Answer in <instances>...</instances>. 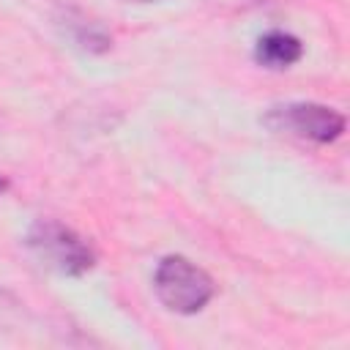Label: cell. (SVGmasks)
Here are the masks:
<instances>
[{"label":"cell","mask_w":350,"mask_h":350,"mask_svg":"<svg viewBox=\"0 0 350 350\" xmlns=\"http://www.w3.org/2000/svg\"><path fill=\"white\" fill-rule=\"evenodd\" d=\"M30 252L63 276H82L96 265L93 246L57 219H38L27 232Z\"/></svg>","instance_id":"1"},{"label":"cell","mask_w":350,"mask_h":350,"mask_svg":"<svg viewBox=\"0 0 350 350\" xmlns=\"http://www.w3.org/2000/svg\"><path fill=\"white\" fill-rule=\"evenodd\" d=\"M153 290L159 301L178 314H194L208 306V301L216 293L213 279L194 265L191 260L180 254H170L156 265L153 273Z\"/></svg>","instance_id":"2"},{"label":"cell","mask_w":350,"mask_h":350,"mask_svg":"<svg viewBox=\"0 0 350 350\" xmlns=\"http://www.w3.org/2000/svg\"><path fill=\"white\" fill-rule=\"evenodd\" d=\"M262 123L271 131L279 134H290L298 139H309L317 145H328L334 139L342 137L345 131V118L323 104H312V101H301V104H284V107H273L265 112Z\"/></svg>","instance_id":"3"},{"label":"cell","mask_w":350,"mask_h":350,"mask_svg":"<svg viewBox=\"0 0 350 350\" xmlns=\"http://www.w3.org/2000/svg\"><path fill=\"white\" fill-rule=\"evenodd\" d=\"M57 25L60 30L74 41V46H79L82 52L90 55H104L112 49V33L93 16H88L85 11L74 8V5H63L57 14Z\"/></svg>","instance_id":"4"},{"label":"cell","mask_w":350,"mask_h":350,"mask_svg":"<svg viewBox=\"0 0 350 350\" xmlns=\"http://www.w3.org/2000/svg\"><path fill=\"white\" fill-rule=\"evenodd\" d=\"M301 55H304V44L284 30H268L265 36L257 38V46H254V60L271 71H284L295 66Z\"/></svg>","instance_id":"5"},{"label":"cell","mask_w":350,"mask_h":350,"mask_svg":"<svg viewBox=\"0 0 350 350\" xmlns=\"http://www.w3.org/2000/svg\"><path fill=\"white\" fill-rule=\"evenodd\" d=\"M27 306L8 290L0 287V331H11V328H22L27 323Z\"/></svg>","instance_id":"6"},{"label":"cell","mask_w":350,"mask_h":350,"mask_svg":"<svg viewBox=\"0 0 350 350\" xmlns=\"http://www.w3.org/2000/svg\"><path fill=\"white\" fill-rule=\"evenodd\" d=\"M5 189H8V180H5V178H3V175H0V194H3V191H5Z\"/></svg>","instance_id":"7"},{"label":"cell","mask_w":350,"mask_h":350,"mask_svg":"<svg viewBox=\"0 0 350 350\" xmlns=\"http://www.w3.org/2000/svg\"><path fill=\"white\" fill-rule=\"evenodd\" d=\"M126 3H159V0H126Z\"/></svg>","instance_id":"8"}]
</instances>
